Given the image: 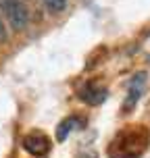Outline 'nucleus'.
<instances>
[{"label":"nucleus","instance_id":"3","mask_svg":"<svg viewBox=\"0 0 150 158\" xmlns=\"http://www.w3.org/2000/svg\"><path fill=\"white\" fill-rule=\"evenodd\" d=\"M144 83H146V75L144 73H138L134 79H131V83H129V92H127V98H125V112H129L134 108L138 100H140V96L144 92Z\"/></svg>","mask_w":150,"mask_h":158},{"label":"nucleus","instance_id":"5","mask_svg":"<svg viewBox=\"0 0 150 158\" xmlns=\"http://www.w3.org/2000/svg\"><path fill=\"white\" fill-rule=\"evenodd\" d=\"M75 125H77V118L73 117V118H67V121H63L61 123V127H58V139H65L67 137V133H71L73 129H75Z\"/></svg>","mask_w":150,"mask_h":158},{"label":"nucleus","instance_id":"1","mask_svg":"<svg viewBox=\"0 0 150 158\" xmlns=\"http://www.w3.org/2000/svg\"><path fill=\"white\" fill-rule=\"evenodd\" d=\"M0 8L6 17L8 25L15 29V31H21L27 27L29 23V13H27V6L23 4V0H0Z\"/></svg>","mask_w":150,"mask_h":158},{"label":"nucleus","instance_id":"2","mask_svg":"<svg viewBox=\"0 0 150 158\" xmlns=\"http://www.w3.org/2000/svg\"><path fill=\"white\" fill-rule=\"evenodd\" d=\"M23 148L33 156H44L48 152V148H50V142H48L46 135H42V133H29L23 139Z\"/></svg>","mask_w":150,"mask_h":158},{"label":"nucleus","instance_id":"7","mask_svg":"<svg viewBox=\"0 0 150 158\" xmlns=\"http://www.w3.org/2000/svg\"><path fill=\"white\" fill-rule=\"evenodd\" d=\"M6 27H4V21H2V17H0V44L2 42H6Z\"/></svg>","mask_w":150,"mask_h":158},{"label":"nucleus","instance_id":"4","mask_svg":"<svg viewBox=\"0 0 150 158\" xmlns=\"http://www.w3.org/2000/svg\"><path fill=\"white\" fill-rule=\"evenodd\" d=\"M79 98L88 104H102L106 100V89L100 85H86L81 92H79Z\"/></svg>","mask_w":150,"mask_h":158},{"label":"nucleus","instance_id":"6","mask_svg":"<svg viewBox=\"0 0 150 158\" xmlns=\"http://www.w3.org/2000/svg\"><path fill=\"white\" fill-rule=\"evenodd\" d=\"M44 4L50 13H63L67 6V0H44Z\"/></svg>","mask_w":150,"mask_h":158}]
</instances>
